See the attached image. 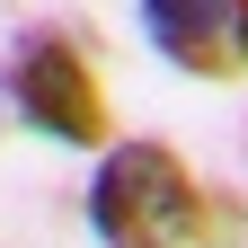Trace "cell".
I'll use <instances>...</instances> for the list:
<instances>
[{
  "label": "cell",
  "mask_w": 248,
  "mask_h": 248,
  "mask_svg": "<svg viewBox=\"0 0 248 248\" xmlns=\"http://www.w3.org/2000/svg\"><path fill=\"white\" fill-rule=\"evenodd\" d=\"M89 239L98 248H204L213 239V186L169 142L124 133L89 169Z\"/></svg>",
  "instance_id": "obj_1"
},
{
  "label": "cell",
  "mask_w": 248,
  "mask_h": 248,
  "mask_svg": "<svg viewBox=\"0 0 248 248\" xmlns=\"http://www.w3.org/2000/svg\"><path fill=\"white\" fill-rule=\"evenodd\" d=\"M0 107H9L18 133L62 142V151H107L115 142V107H107L98 53L62 18H36V27L9 36V53H0Z\"/></svg>",
  "instance_id": "obj_2"
},
{
  "label": "cell",
  "mask_w": 248,
  "mask_h": 248,
  "mask_svg": "<svg viewBox=\"0 0 248 248\" xmlns=\"http://www.w3.org/2000/svg\"><path fill=\"white\" fill-rule=\"evenodd\" d=\"M142 45L186 80H248V0H133Z\"/></svg>",
  "instance_id": "obj_3"
}]
</instances>
